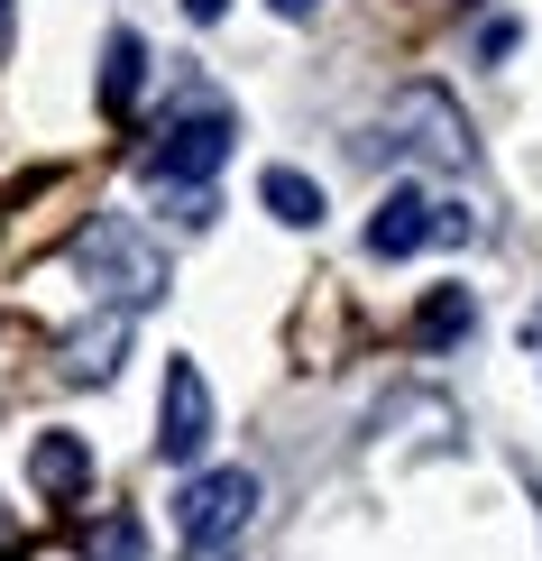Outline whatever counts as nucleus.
Here are the masks:
<instances>
[{
  "label": "nucleus",
  "mask_w": 542,
  "mask_h": 561,
  "mask_svg": "<svg viewBox=\"0 0 542 561\" xmlns=\"http://www.w3.org/2000/svg\"><path fill=\"white\" fill-rule=\"evenodd\" d=\"M257 203H267L286 230H313L322 221V184L303 175V167H267V175H257Z\"/></svg>",
  "instance_id": "9d476101"
},
{
  "label": "nucleus",
  "mask_w": 542,
  "mask_h": 561,
  "mask_svg": "<svg viewBox=\"0 0 542 561\" xmlns=\"http://www.w3.org/2000/svg\"><path fill=\"white\" fill-rule=\"evenodd\" d=\"M138 83H148V37H138V28H111V46H102V111H111V121H129Z\"/></svg>",
  "instance_id": "1a4fd4ad"
},
{
  "label": "nucleus",
  "mask_w": 542,
  "mask_h": 561,
  "mask_svg": "<svg viewBox=\"0 0 542 561\" xmlns=\"http://www.w3.org/2000/svg\"><path fill=\"white\" fill-rule=\"evenodd\" d=\"M83 561H148V525L138 516H92L83 525Z\"/></svg>",
  "instance_id": "f8f14e48"
},
{
  "label": "nucleus",
  "mask_w": 542,
  "mask_h": 561,
  "mask_svg": "<svg viewBox=\"0 0 542 561\" xmlns=\"http://www.w3.org/2000/svg\"><path fill=\"white\" fill-rule=\"evenodd\" d=\"M267 10H276V19H313L322 0H267Z\"/></svg>",
  "instance_id": "2eb2a0df"
},
{
  "label": "nucleus",
  "mask_w": 542,
  "mask_h": 561,
  "mask_svg": "<svg viewBox=\"0 0 542 561\" xmlns=\"http://www.w3.org/2000/svg\"><path fill=\"white\" fill-rule=\"evenodd\" d=\"M414 249H433V194H423V184H395L368 213V259L395 267V259H414Z\"/></svg>",
  "instance_id": "0eeeda50"
},
{
  "label": "nucleus",
  "mask_w": 542,
  "mask_h": 561,
  "mask_svg": "<svg viewBox=\"0 0 542 561\" xmlns=\"http://www.w3.org/2000/svg\"><path fill=\"white\" fill-rule=\"evenodd\" d=\"M469 322H478V304H469V286H441L433 304L414 313V332L433 341V350H451V341H469Z\"/></svg>",
  "instance_id": "9b49d317"
},
{
  "label": "nucleus",
  "mask_w": 542,
  "mask_h": 561,
  "mask_svg": "<svg viewBox=\"0 0 542 561\" xmlns=\"http://www.w3.org/2000/svg\"><path fill=\"white\" fill-rule=\"evenodd\" d=\"M515 46H524V19H487L478 28V56H515Z\"/></svg>",
  "instance_id": "4468645a"
},
{
  "label": "nucleus",
  "mask_w": 542,
  "mask_h": 561,
  "mask_svg": "<svg viewBox=\"0 0 542 561\" xmlns=\"http://www.w3.org/2000/svg\"><path fill=\"white\" fill-rule=\"evenodd\" d=\"M230 138H240V121H230L221 92H184V111H175L166 129H157V148L138 157L148 194H203V184H221Z\"/></svg>",
  "instance_id": "f257e3e1"
},
{
  "label": "nucleus",
  "mask_w": 542,
  "mask_h": 561,
  "mask_svg": "<svg viewBox=\"0 0 542 561\" xmlns=\"http://www.w3.org/2000/svg\"><path fill=\"white\" fill-rule=\"evenodd\" d=\"M249 516H257V479L249 470H203V479H184V497H175V543L184 552H230L249 534Z\"/></svg>",
  "instance_id": "20e7f679"
},
{
  "label": "nucleus",
  "mask_w": 542,
  "mask_h": 561,
  "mask_svg": "<svg viewBox=\"0 0 542 561\" xmlns=\"http://www.w3.org/2000/svg\"><path fill=\"white\" fill-rule=\"evenodd\" d=\"M0 28H10V0H0Z\"/></svg>",
  "instance_id": "f3484780"
},
{
  "label": "nucleus",
  "mask_w": 542,
  "mask_h": 561,
  "mask_svg": "<svg viewBox=\"0 0 542 561\" xmlns=\"http://www.w3.org/2000/svg\"><path fill=\"white\" fill-rule=\"evenodd\" d=\"M74 267L111 295V313H129V304H157V295H166V249L138 240L129 213H92L83 240H74Z\"/></svg>",
  "instance_id": "7ed1b4c3"
},
{
  "label": "nucleus",
  "mask_w": 542,
  "mask_h": 561,
  "mask_svg": "<svg viewBox=\"0 0 542 561\" xmlns=\"http://www.w3.org/2000/svg\"><path fill=\"white\" fill-rule=\"evenodd\" d=\"M230 10V0H184V19H221Z\"/></svg>",
  "instance_id": "dca6fc26"
},
{
  "label": "nucleus",
  "mask_w": 542,
  "mask_h": 561,
  "mask_svg": "<svg viewBox=\"0 0 542 561\" xmlns=\"http://www.w3.org/2000/svg\"><path fill=\"white\" fill-rule=\"evenodd\" d=\"M120 359H129V313H92L83 332L56 341L65 387H111V378H120Z\"/></svg>",
  "instance_id": "423d86ee"
},
{
  "label": "nucleus",
  "mask_w": 542,
  "mask_h": 561,
  "mask_svg": "<svg viewBox=\"0 0 542 561\" xmlns=\"http://www.w3.org/2000/svg\"><path fill=\"white\" fill-rule=\"evenodd\" d=\"M28 479H37V497H65V506H74L83 488H92V451H83V433H37Z\"/></svg>",
  "instance_id": "6e6552de"
},
{
  "label": "nucleus",
  "mask_w": 542,
  "mask_h": 561,
  "mask_svg": "<svg viewBox=\"0 0 542 561\" xmlns=\"http://www.w3.org/2000/svg\"><path fill=\"white\" fill-rule=\"evenodd\" d=\"M433 240H441V249H469V240H478V213H460V203H433Z\"/></svg>",
  "instance_id": "ddd939ff"
},
{
  "label": "nucleus",
  "mask_w": 542,
  "mask_h": 561,
  "mask_svg": "<svg viewBox=\"0 0 542 561\" xmlns=\"http://www.w3.org/2000/svg\"><path fill=\"white\" fill-rule=\"evenodd\" d=\"M387 148H405V157H423V167H441V175H469L478 167V138H469V121H460V102L441 83H405L387 102V129L368 138V157H387Z\"/></svg>",
  "instance_id": "f03ea898"
},
{
  "label": "nucleus",
  "mask_w": 542,
  "mask_h": 561,
  "mask_svg": "<svg viewBox=\"0 0 542 561\" xmlns=\"http://www.w3.org/2000/svg\"><path fill=\"white\" fill-rule=\"evenodd\" d=\"M157 451L175 460V470H194L211 451V378L194 359H166V405H157Z\"/></svg>",
  "instance_id": "39448f33"
}]
</instances>
